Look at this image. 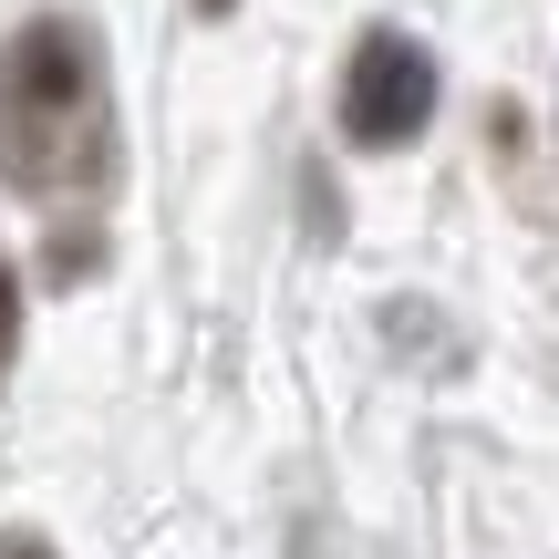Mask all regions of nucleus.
I'll return each instance as SVG.
<instances>
[{
  "label": "nucleus",
  "mask_w": 559,
  "mask_h": 559,
  "mask_svg": "<svg viewBox=\"0 0 559 559\" xmlns=\"http://www.w3.org/2000/svg\"><path fill=\"white\" fill-rule=\"evenodd\" d=\"M436 124V52L404 32H362L353 41V73H342V135L394 156Z\"/></svg>",
  "instance_id": "nucleus-1"
},
{
  "label": "nucleus",
  "mask_w": 559,
  "mask_h": 559,
  "mask_svg": "<svg viewBox=\"0 0 559 559\" xmlns=\"http://www.w3.org/2000/svg\"><path fill=\"white\" fill-rule=\"evenodd\" d=\"M73 94H83V32L73 21H32L0 52V124L11 135H52V124H73Z\"/></svg>",
  "instance_id": "nucleus-2"
},
{
  "label": "nucleus",
  "mask_w": 559,
  "mask_h": 559,
  "mask_svg": "<svg viewBox=\"0 0 559 559\" xmlns=\"http://www.w3.org/2000/svg\"><path fill=\"white\" fill-rule=\"evenodd\" d=\"M11 332H21V280L0 270V362H11Z\"/></svg>",
  "instance_id": "nucleus-3"
},
{
  "label": "nucleus",
  "mask_w": 559,
  "mask_h": 559,
  "mask_svg": "<svg viewBox=\"0 0 559 559\" xmlns=\"http://www.w3.org/2000/svg\"><path fill=\"white\" fill-rule=\"evenodd\" d=\"M0 559H52V549H41L32 528H11V539H0Z\"/></svg>",
  "instance_id": "nucleus-4"
},
{
  "label": "nucleus",
  "mask_w": 559,
  "mask_h": 559,
  "mask_svg": "<svg viewBox=\"0 0 559 559\" xmlns=\"http://www.w3.org/2000/svg\"><path fill=\"white\" fill-rule=\"evenodd\" d=\"M198 11H207V21H218V11H239V0H198Z\"/></svg>",
  "instance_id": "nucleus-5"
}]
</instances>
